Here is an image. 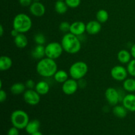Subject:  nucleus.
Listing matches in <instances>:
<instances>
[{"instance_id": "nucleus-1", "label": "nucleus", "mask_w": 135, "mask_h": 135, "mask_svg": "<svg viewBox=\"0 0 135 135\" xmlns=\"http://www.w3.org/2000/svg\"><path fill=\"white\" fill-rule=\"evenodd\" d=\"M36 71L40 76L44 78L53 77L58 70V66L55 59L46 57L38 61Z\"/></svg>"}, {"instance_id": "nucleus-2", "label": "nucleus", "mask_w": 135, "mask_h": 135, "mask_svg": "<svg viewBox=\"0 0 135 135\" xmlns=\"http://www.w3.org/2000/svg\"><path fill=\"white\" fill-rule=\"evenodd\" d=\"M61 44L64 51L69 54H77L80 51L82 47L81 41L79 39V37L71 32L65 34Z\"/></svg>"}, {"instance_id": "nucleus-3", "label": "nucleus", "mask_w": 135, "mask_h": 135, "mask_svg": "<svg viewBox=\"0 0 135 135\" xmlns=\"http://www.w3.org/2000/svg\"><path fill=\"white\" fill-rule=\"evenodd\" d=\"M32 26L31 18L25 13H18L14 17L13 21V28L15 29L19 33L28 32Z\"/></svg>"}, {"instance_id": "nucleus-4", "label": "nucleus", "mask_w": 135, "mask_h": 135, "mask_svg": "<svg viewBox=\"0 0 135 135\" xmlns=\"http://www.w3.org/2000/svg\"><path fill=\"white\" fill-rule=\"evenodd\" d=\"M30 119L28 113L22 109H16L11 115V122L12 125L19 130L25 129Z\"/></svg>"}, {"instance_id": "nucleus-5", "label": "nucleus", "mask_w": 135, "mask_h": 135, "mask_svg": "<svg viewBox=\"0 0 135 135\" xmlns=\"http://www.w3.org/2000/svg\"><path fill=\"white\" fill-rule=\"evenodd\" d=\"M88 71V66L85 62L78 61L73 63L69 69V74L71 78L79 80L83 79Z\"/></svg>"}, {"instance_id": "nucleus-6", "label": "nucleus", "mask_w": 135, "mask_h": 135, "mask_svg": "<svg viewBox=\"0 0 135 135\" xmlns=\"http://www.w3.org/2000/svg\"><path fill=\"white\" fill-rule=\"evenodd\" d=\"M46 57L53 59H57L60 57L63 52V48L61 43L52 42L47 44L45 46Z\"/></svg>"}, {"instance_id": "nucleus-7", "label": "nucleus", "mask_w": 135, "mask_h": 135, "mask_svg": "<svg viewBox=\"0 0 135 135\" xmlns=\"http://www.w3.org/2000/svg\"><path fill=\"white\" fill-rule=\"evenodd\" d=\"M40 96L35 89H26L23 94V99L26 104L34 106L40 103Z\"/></svg>"}, {"instance_id": "nucleus-8", "label": "nucleus", "mask_w": 135, "mask_h": 135, "mask_svg": "<svg viewBox=\"0 0 135 135\" xmlns=\"http://www.w3.org/2000/svg\"><path fill=\"white\" fill-rule=\"evenodd\" d=\"M105 98L108 104L112 106L117 105L120 102L119 92L113 87L107 88L105 92Z\"/></svg>"}, {"instance_id": "nucleus-9", "label": "nucleus", "mask_w": 135, "mask_h": 135, "mask_svg": "<svg viewBox=\"0 0 135 135\" xmlns=\"http://www.w3.org/2000/svg\"><path fill=\"white\" fill-rule=\"evenodd\" d=\"M111 76L115 80L124 81L127 78L128 71L127 68L123 65H115L111 70Z\"/></svg>"}, {"instance_id": "nucleus-10", "label": "nucleus", "mask_w": 135, "mask_h": 135, "mask_svg": "<svg viewBox=\"0 0 135 135\" xmlns=\"http://www.w3.org/2000/svg\"><path fill=\"white\" fill-rule=\"evenodd\" d=\"M79 88L78 80L72 78L69 79L62 84V91L65 94L68 95V96H71L76 93Z\"/></svg>"}, {"instance_id": "nucleus-11", "label": "nucleus", "mask_w": 135, "mask_h": 135, "mask_svg": "<svg viewBox=\"0 0 135 135\" xmlns=\"http://www.w3.org/2000/svg\"><path fill=\"white\" fill-rule=\"evenodd\" d=\"M30 14L36 17H41L46 13V7L40 1H34L29 7Z\"/></svg>"}, {"instance_id": "nucleus-12", "label": "nucleus", "mask_w": 135, "mask_h": 135, "mask_svg": "<svg viewBox=\"0 0 135 135\" xmlns=\"http://www.w3.org/2000/svg\"><path fill=\"white\" fill-rule=\"evenodd\" d=\"M86 32V24L83 21H75L71 24L69 32L77 36H83Z\"/></svg>"}, {"instance_id": "nucleus-13", "label": "nucleus", "mask_w": 135, "mask_h": 135, "mask_svg": "<svg viewBox=\"0 0 135 135\" xmlns=\"http://www.w3.org/2000/svg\"><path fill=\"white\" fill-rule=\"evenodd\" d=\"M102 30V25L100 22L96 20H92L86 24V32L90 35H96Z\"/></svg>"}, {"instance_id": "nucleus-14", "label": "nucleus", "mask_w": 135, "mask_h": 135, "mask_svg": "<svg viewBox=\"0 0 135 135\" xmlns=\"http://www.w3.org/2000/svg\"><path fill=\"white\" fill-rule=\"evenodd\" d=\"M122 104L128 112H135V94H128L124 97Z\"/></svg>"}, {"instance_id": "nucleus-15", "label": "nucleus", "mask_w": 135, "mask_h": 135, "mask_svg": "<svg viewBox=\"0 0 135 135\" xmlns=\"http://www.w3.org/2000/svg\"><path fill=\"white\" fill-rule=\"evenodd\" d=\"M35 90L41 96L46 95L49 92L50 89V86L49 83L46 80H40L36 84Z\"/></svg>"}, {"instance_id": "nucleus-16", "label": "nucleus", "mask_w": 135, "mask_h": 135, "mask_svg": "<svg viewBox=\"0 0 135 135\" xmlns=\"http://www.w3.org/2000/svg\"><path fill=\"white\" fill-rule=\"evenodd\" d=\"M31 55L34 59L40 60L46 56V50L44 45H36L31 52Z\"/></svg>"}, {"instance_id": "nucleus-17", "label": "nucleus", "mask_w": 135, "mask_h": 135, "mask_svg": "<svg viewBox=\"0 0 135 135\" xmlns=\"http://www.w3.org/2000/svg\"><path fill=\"white\" fill-rule=\"evenodd\" d=\"M14 43L18 48L23 49L27 46L28 41L26 36L25 34L20 33L18 35L14 38Z\"/></svg>"}, {"instance_id": "nucleus-18", "label": "nucleus", "mask_w": 135, "mask_h": 135, "mask_svg": "<svg viewBox=\"0 0 135 135\" xmlns=\"http://www.w3.org/2000/svg\"><path fill=\"white\" fill-rule=\"evenodd\" d=\"M131 52L126 50H121L117 54V60L121 64H128L131 60Z\"/></svg>"}, {"instance_id": "nucleus-19", "label": "nucleus", "mask_w": 135, "mask_h": 135, "mask_svg": "<svg viewBox=\"0 0 135 135\" xmlns=\"http://www.w3.org/2000/svg\"><path fill=\"white\" fill-rule=\"evenodd\" d=\"M40 127V122L38 119H33L29 121L28 123L25 128V131L28 134H32L38 131Z\"/></svg>"}, {"instance_id": "nucleus-20", "label": "nucleus", "mask_w": 135, "mask_h": 135, "mask_svg": "<svg viewBox=\"0 0 135 135\" xmlns=\"http://www.w3.org/2000/svg\"><path fill=\"white\" fill-rule=\"evenodd\" d=\"M13 65V61L11 58L7 55H2L0 58V70L5 71L10 69Z\"/></svg>"}, {"instance_id": "nucleus-21", "label": "nucleus", "mask_w": 135, "mask_h": 135, "mask_svg": "<svg viewBox=\"0 0 135 135\" xmlns=\"http://www.w3.org/2000/svg\"><path fill=\"white\" fill-rule=\"evenodd\" d=\"M69 76V74L67 71H64V70H57V71L55 73L53 77L55 82L63 84L66 80H68Z\"/></svg>"}, {"instance_id": "nucleus-22", "label": "nucleus", "mask_w": 135, "mask_h": 135, "mask_svg": "<svg viewBox=\"0 0 135 135\" xmlns=\"http://www.w3.org/2000/svg\"><path fill=\"white\" fill-rule=\"evenodd\" d=\"M26 90L25 84L22 83H15L11 86L10 91L13 95H20L24 94Z\"/></svg>"}, {"instance_id": "nucleus-23", "label": "nucleus", "mask_w": 135, "mask_h": 135, "mask_svg": "<svg viewBox=\"0 0 135 135\" xmlns=\"http://www.w3.org/2000/svg\"><path fill=\"white\" fill-rule=\"evenodd\" d=\"M127 112L128 110L123 105H116L113 106V113L118 118H125L127 115Z\"/></svg>"}, {"instance_id": "nucleus-24", "label": "nucleus", "mask_w": 135, "mask_h": 135, "mask_svg": "<svg viewBox=\"0 0 135 135\" xmlns=\"http://www.w3.org/2000/svg\"><path fill=\"white\" fill-rule=\"evenodd\" d=\"M123 88L127 92L133 93L135 92V79L133 78H127L123 83Z\"/></svg>"}, {"instance_id": "nucleus-25", "label": "nucleus", "mask_w": 135, "mask_h": 135, "mask_svg": "<svg viewBox=\"0 0 135 135\" xmlns=\"http://www.w3.org/2000/svg\"><path fill=\"white\" fill-rule=\"evenodd\" d=\"M69 7L65 1H57L55 3V11L59 15H64L68 11Z\"/></svg>"}, {"instance_id": "nucleus-26", "label": "nucleus", "mask_w": 135, "mask_h": 135, "mask_svg": "<svg viewBox=\"0 0 135 135\" xmlns=\"http://www.w3.org/2000/svg\"><path fill=\"white\" fill-rule=\"evenodd\" d=\"M96 20L100 23H105L109 19V13L105 9H100L96 13Z\"/></svg>"}, {"instance_id": "nucleus-27", "label": "nucleus", "mask_w": 135, "mask_h": 135, "mask_svg": "<svg viewBox=\"0 0 135 135\" xmlns=\"http://www.w3.org/2000/svg\"><path fill=\"white\" fill-rule=\"evenodd\" d=\"M34 40L36 45H44L46 42V38L42 33H37L34 35Z\"/></svg>"}, {"instance_id": "nucleus-28", "label": "nucleus", "mask_w": 135, "mask_h": 135, "mask_svg": "<svg viewBox=\"0 0 135 135\" xmlns=\"http://www.w3.org/2000/svg\"><path fill=\"white\" fill-rule=\"evenodd\" d=\"M128 73L133 77H135V59H131L127 67Z\"/></svg>"}, {"instance_id": "nucleus-29", "label": "nucleus", "mask_w": 135, "mask_h": 135, "mask_svg": "<svg viewBox=\"0 0 135 135\" xmlns=\"http://www.w3.org/2000/svg\"><path fill=\"white\" fill-rule=\"evenodd\" d=\"M70 27H71V24L67 21H63L59 24V28L61 32L68 33L70 32Z\"/></svg>"}, {"instance_id": "nucleus-30", "label": "nucleus", "mask_w": 135, "mask_h": 135, "mask_svg": "<svg viewBox=\"0 0 135 135\" xmlns=\"http://www.w3.org/2000/svg\"><path fill=\"white\" fill-rule=\"evenodd\" d=\"M67 6L69 8H76L80 5L81 0H65Z\"/></svg>"}, {"instance_id": "nucleus-31", "label": "nucleus", "mask_w": 135, "mask_h": 135, "mask_svg": "<svg viewBox=\"0 0 135 135\" xmlns=\"http://www.w3.org/2000/svg\"><path fill=\"white\" fill-rule=\"evenodd\" d=\"M25 86L26 89H34L36 83L32 80V79H28L25 82Z\"/></svg>"}, {"instance_id": "nucleus-32", "label": "nucleus", "mask_w": 135, "mask_h": 135, "mask_svg": "<svg viewBox=\"0 0 135 135\" xmlns=\"http://www.w3.org/2000/svg\"><path fill=\"white\" fill-rule=\"evenodd\" d=\"M7 135H19V129L13 126L8 131Z\"/></svg>"}, {"instance_id": "nucleus-33", "label": "nucleus", "mask_w": 135, "mask_h": 135, "mask_svg": "<svg viewBox=\"0 0 135 135\" xmlns=\"http://www.w3.org/2000/svg\"><path fill=\"white\" fill-rule=\"evenodd\" d=\"M33 0H19V3L22 7H30Z\"/></svg>"}, {"instance_id": "nucleus-34", "label": "nucleus", "mask_w": 135, "mask_h": 135, "mask_svg": "<svg viewBox=\"0 0 135 135\" xmlns=\"http://www.w3.org/2000/svg\"><path fill=\"white\" fill-rule=\"evenodd\" d=\"M7 95L6 92L3 89L0 90V102L1 103H3L7 100Z\"/></svg>"}, {"instance_id": "nucleus-35", "label": "nucleus", "mask_w": 135, "mask_h": 135, "mask_svg": "<svg viewBox=\"0 0 135 135\" xmlns=\"http://www.w3.org/2000/svg\"><path fill=\"white\" fill-rule=\"evenodd\" d=\"M78 83H79V88H85L86 86V81L85 80H84V78L78 80Z\"/></svg>"}, {"instance_id": "nucleus-36", "label": "nucleus", "mask_w": 135, "mask_h": 135, "mask_svg": "<svg viewBox=\"0 0 135 135\" xmlns=\"http://www.w3.org/2000/svg\"><path fill=\"white\" fill-rule=\"evenodd\" d=\"M131 54L132 57H133V59H135V44L131 46Z\"/></svg>"}, {"instance_id": "nucleus-37", "label": "nucleus", "mask_w": 135, "mask_h": 135, "mask_svg": "<svg viewBox=\"0 0 135 135\" xmlns=\"http://www.w3.org/2000/svg\"><path fill=\"white\" fill-rule=\"evenodd\" d=\"M20 34V33L18 32L17 31V30H16L15 29H14V28L12 29V30H11V35L13 37V38L16 37L17 35H18V34Z\"/></svg>"}, {"instance_id": "nucleus-38", "label": "nucleus", "mask_w": 135, "mask_h": 135, "mask_svg": "<svg viewBox=\"0 0 135 135\" xmlns=\"http://www.w3.org/2000/svg\"><path fill=\"white\" fill-rule=\"evenodd\" d=\"M4 34V29H3V26L2 25H0V36H3Z\"/></svg>"}, {"instance_id": "nucleus-39", "label": "nucleus", "mask_w": 135, "mask_h": 135, "mask_svg": "<svg viewBox=\"0 0 135 135\" xmlns=\"http://www.w3.org/2000/svg\"><path fill=\"white\" fill-rule=\"evenodd\" d=\"M30 135H43V134H42L40 131H38L36 132V133H33V134H32Z\"/></svg>"}, {"instance_id": "nucleus-40", "label": "nucleus", "mask_w": 135, "mask_h": 135, "mask_svg": "<svg viewBox=\"0 0 135 135\" xmlns=\"http://www.w3.org/2000/svg\"><path fill=\"white\" fill-rule=\"evenodd\" d=\"M33 1H40V0H33Z\"/></svg>"}, {"instance_id": "nucleus-41", "label": "nucleus", "mask_w": 135, "mask_h": 135, "mask_svg": "<svg viewBox=\"0 0 135 135\" xmlns=\"http://www.w3.org/2000/svg\"><path fill=\"white\" fill-rule=\"evenodd\" d=\"M59 1H65V0H59Z\"/></svg>"}, {"instance_id": "nucleus-42", "label": "nucleus", "mask_w": 135, "mask_h": 135, "mask_svg": "<svg viewBox=\"0 0 135 135\" xmlns=\"http://www.w3.org/2000/svg\"><path fill=\"white\" fill-rule=\"evenodd\" d=\"M51 135H57V134H51Z\"/></svg>"}]
</instances>
